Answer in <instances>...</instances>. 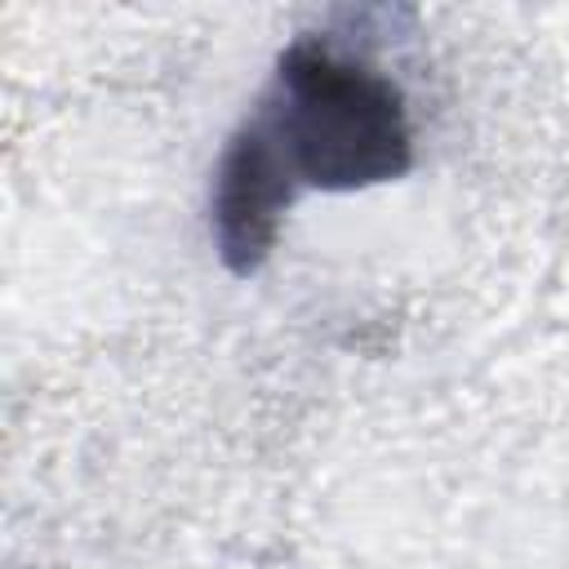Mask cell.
Instances as JSON below:
<instances>
[{
    "label": "cell",
    "mask_w": 569,
    "mask_h": 569,
    "mask_svg": "<svg viewBox=\"0 0 569 569\" xmlns=\"http://www.w3.org/2000/svg\"><path fill=\"white\" fill-rule=\"evenodd\" d=\"M409 164L413 133L400 84L365 58L302 36L276 58L267 89L213 169L218 258L227 271L253 276L302 191H365L396 182Z\"/></svg>",
    "instance_id": "obj_1"
}]
</instances>
